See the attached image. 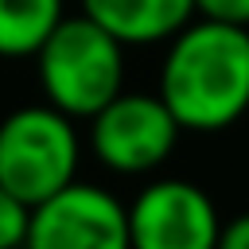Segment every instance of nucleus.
<instances>
[{
  "label": "nucleus",
  "mask_w": 249,
  "mask_h": 249,
  "mask_svg": "<svg viewBox=\"0 0 249 249\" xmlns=\"http://www.w3.org/2000/svg\"><path fill=\"white\" fill-rule=\"evenodd\" d=\"M62 16L66 0H0V58H35Z\"/></svg>",
  "instance_id": "8"
},
{
  "label": "nucleus",
  "mask_w": 249,
  "mask_h": 249,
  "mask_svg": "<svg viewBox=\"0 0 249 249\" xmlns=\"http://www.w3.org/2000/svg\"><path fill=\"white\" fill-rule=\"evenodd\" d=\"M128 210V249H218L222 214L191 179H152Z\"/></svg>",
  "instance_id": "5"
},
{
  "label": "nucleus",
  "mask_w": 249,
  "mask_h": 249,
  "mask_svg": "<svg viewBox=\"0 0 249 249\" xmlns=\"http://www.w3.org/2000/svg\"><path fill=\"white\" fill-rule=\"evenodd\" d=\"M27 222H31V206L0 183V249H23Z\"/></svg>",
  "instance_id": "9"
},
{
  "label": "nucleus",
  "mask_w": 249,
  "mask_h": 249,
  "mask_svg": "<svg viewBox=\"0 0 249 249\" xmlns=\"http://www.w3.org/2000/svg\"><path fill=\"white\" fill-rule=\"evenodd\" d=\"M82 16L101 23L124 47H152L195 19V0H82Z\"/></svg>",
  "instance_id": "7"
},
{
  "label": "nucleus",
  "mask_w": 249,
  "mask_h": 249,
  "mask_svg": "<svg viewBox=\"0 0 249 249\" xmlns=\"http://www.w3.org/2000/svg\"><path fill=\"white\" fill-rule=\"evenodd\" d=\"M156 93L183 132H222L249 113V27L191 19L167 39Z\"/></svg>",
  "instance_id": "1"
},
{
  "label": "nucleus",
  "mask_w": 249,
  "mask_h": 249,
  "mask_svg": "<svg viewBox=\"0 0 249 249\" xmlns=\"http://www.w3.org/2000/svg\"><path fill=\"white\" fill-rule=\"evenodd\" d=\"M195 16L230 27H249V0H195Z\"/></svg>",
  "instance_id": "10"
},
{
  "label": "nucleus",
  "mask_w": 249,
  "mask_h": 249,
  "mask_svg": "<svg viewBox=\"0 0 249 249\" xmlns=\"http://www.w3.org/2000/svg\"><path fill=\"white\" fill-rule=\"evenodd\" d=\"M23 249H128V210L101 183H66L31 206Z\"/></svg>",
  "instance_id": "6"
},
{
  "label": "nucleus",
  "mask_w": 249,
  "mask_h": 249,
  "mask_svg": "<svg viewBox=\"0 0 249 249\" xmlns=\"http://www.w3.org/2000/svg\"><path fill=\"white\" fill-rule=\"evenodd\" d=\"M43 101L70 121H89L124 89V43L89 16H62V23L35 51Z\"/></svg>",
  "instance_id": "2"
},
{
  "label": "nucleus",
  "mask_w": 249,
  "mask_h": 249,
  "mask_svg": "<svg viewBox=\"0 0 249 249\" xmlns=\"http://www.w3.org/2000/svg\"><path fill=\"white\" fill-rule=\"evenodd\" d=\"M82 140L54 105H19L0 121V183L27 206L78 179Z\"/></svg>",
  "instance_id": "3"
},
{
  "label": "nucleus",
  "mask_w": 249,
  "mask_h": 249,
  "mask_svg": "<svg viewBox=\"0 0 249 249\" xmlns=\"http://www.w3.org/2000/svg\"><path fill=\"white\" fill-rule=\"evenodd\" d=\"M218 249H249V214H237V218L222 222Z\"/></svg>",
  "instance_id": "11"
},
{
  "label": "nucleus",
  "mask_w": 249,
  "mask_h": 249,
  "mask_svg": "<svg viewBox=\"0 0 249 249\" xmlns=\"http://www.w3.org/2000/svg\"><path fill=\"white\" fill-rule=\"evenodd\" d=\"M179 121L163 105L160 93L144 89H121L109 105H101L89 117V148L93 160L113 175H152L160 171L175 144H179Z\"/></svg>",
  "instance_id": "4"
}]
</instances>
